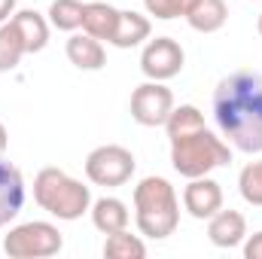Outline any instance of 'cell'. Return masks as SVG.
Listing matches in <instances>:
<instances>
[{
    "instance_id": "obj_9",
    "label": "cell",
    "mask_w": 262,
    "mask_h": 259,
    "mask_svg": "<svg viewBox=\"0 0 262 259\" xmlns=\"http://www.w3.org/2000/svg\"><path fill=\"white\" fill-rule=\"evenodd\" d=\"M183 207L192 220H210L223 207V186L210 174L192 177L183 189Z\"/></svg>"
},
{
    "instance_id": "obj_12",
    "label": "cell",
    "mask_w": 262,
    "mask_h": 259,
    "mask_svg": "<svg viewBox=\"0 0 262 259\" xmlns=\"http://www.w3.org/2000/svg\"><path fill=\"white\" fill-rule=\"evenodd\" d=\"M12 25L18 28V37L25 43V52L34 55V52H43L49 46V18L37 9H15L12 12Z\"/></svg>"
},
{
    "instance_id": "obj_20",
    "label": "cell",
    "mask_w": 262,
    "mask_h": 259,
    "mask_svg": "<svg viewBox=\"0 0 262 259\" xmlns=\"http://www.w3.org/2000/svg\"><path fill=\"white\" fill-rule=\"evenodd\" d=\"M104 256L107 259H143L146 256V244H143L137 235H131L128 229H122V232L107 235V241H104Z\"/></svg>"
},
{
    "instance_id": "obj_27",
    "label": "cell",
    "mask_w": 262,
    "mask_h": 259,
    "mask_svg": "<svg viewBox=\"0 0 262 259\" xmlns=\"http://www.w3.org/2000/svg\"><path fill=\"white\" fill-rule=\"evenodd\" d=\"M256 28H259V37H262V12H259V21H256Z\"/></svg>"
},
{
    "instance_id": "obj_15",
    "label": "cell",
    "mask_w": 262,
    "mask_h": 259,
    "mask_svg": "<svg viewBox=\"0 0 262 259\" xmlns=\"http://www.w3.org/2000/svg\"><path fill=\"white\" fill-rule=\"evenodd\" d=\"M116 21H119V9L104 3V0H89L85 9H82V31L92 34L95 40H113V31H116Z\"/></svg>"
},
{
    "instance_id": "obj_26",
    "label": "cell",
    "mask_w": 262,
    "mask_h": 259,
    "mask_svg": "<svg viewBox=\"0 0 262 259\" xmlns=\"http://www.w3.org/2000/svg\"><path fill=\"white\" fill-rule=\"evenodd\" d=\"M6 143H9V134H6V125L0 122V156L6 153Z\"/></svg>"
},
{
    "instance_id": "obj_22",
    "label": "cell",
    "mask_w": 262,
    "mask_h": 259,
    "mask_svg": "<svg viewBox=\"0 0 262 259\" xmlns=\"http://www.w3.org/2000/svg\"><path fill=\"white\" fill-rule=\"evenodd\" d=\"M238 192L247 204L262 207V159L256 162H247L238 174Z\"/></svg>"
},
{
    "instance_id": "obj_7",
    "label": "cell",
    "mask_w": 262,
    "mask_h": 259,
    "mask_svg": "<svg viewBox=\"0 0 262 259\" xmlns=\"http://www.w3.org/2000/svg\"><path fill=\"white\" fill-rule=\"evenodd\" d=\"M131 119L143 128H162L174 110V95L165 82L146 79L131 92Z\"/></svg>"
},
{
    "instance_id": "obj_3",
    "label": "cell",
    "mask_w": 262,
    "mask_h": 259,
    "mask_svg": "<svg viewBox=\"0 0 262 259\" xmlns=\"http://www.w3.org/2000/svg\"><path fill=\"white\" fill-rule=\"evenodd\" d=\"M229 162H232V146L207 125L186 131L180 137H171V165L186 180L204 177L216 168H226Z\"/></svg>"
},
{
    "instance_id": "obj_21",
    "label": "cell",
    "mask_w": 262,
    "mask_h": 259,
    "mask_svg": "<svg viewBox=\"0 0 262 259\" xmlns=\"http://www.w3.org/2000/svg\"><path fill=\"white\" fill-rule=\"evenodd\" d=\"M204 125V116H201V110H198L195 104H174V110H171V116H168V122L162 125V128L168 131V140L171 137H180V134H186V131H195Z\"/></svg>"
},
{
    "instance_id": "obj_2",
    "label": "cell",
    "mask_w": 262,
    "mask_h": 259,
    "mask_svg": "<svg viewBox=\"0 0 262 259\" xmlns=\"http://www.w3.org/2000/svg\"><path fill=\"white\" fill-rule=\"evenodd\" d=\"M134 223L143 238L165 241L180 226V198L165 177H143L134 186Z\"/></svg>"
},
{
    "instance_id": "obj_11",
    "label": "cell",
    "mask_w": 262,
    "mask_h": 259,
    "mask_svg": "<svg viewBox=\"0 0 262 259\" xmlns=\"http://www.w3.org/2000/svg\"><path fill=\"white\" fill-rule=\"evenodd\" d=\"M25 207V177L21 171L0 156V229L9 226Z\"/></svg>"
},
{
    "instance_id": "obj_1",
    "label": "cell",
    "mask_w": 262,
    "mask_h": 259,
    "mask_svg": "<svg viewBox=\"0 0 262 259\" xmlns=\"http://www.w3.org/2000/svg\"><path fill=\"white\" fill-rule=\"evenodd\" d=\"M213 122L238 153H262V73L232 70L213 89Z\"/></svg>"
},
{
    "instance_id": "obj_23",
    "label": "cell",
    "mask_w": 262,
    "mask_h": 259,
    "mask_svg": "<svg viewBox=\"0 0 262 259\" xmlns=\"http://www.w3.org/2000/svg\"><path fill=\"white\" fill-rule=\"evenodd\" d=\"M195 0H143L146 12L159 21H171V18H186V12L192 9Z\"/></svg>"
},
{
    "instance_id": "obj_24",
    "label": "cell",
    "mask_w": 262,
    "mask_h": 259,
    "mask_svg": "<svg viewBox=\"0 0 262 259\" xmlns=\"http://www.w3.org/2000/svg\"><path fill=\"white\" fill-rule=\"evenodd\" d=\"M241 250H244V259H262V232L247 235L244 244H241Z\"/></svg>"
},
{
    "instance_id": "obj_18",
    "label": "cell",
    "mask_w": 262,
    "mask_h": 259,
    "mask_svg": "<svg viewBox=\"0 0 262 259\" xmlns=\"http://www.w3.org/2000/svg\"><path fill=\"white\" fill-rule=\"evenodd\" d=\"M82 9H85L82 0H52L46 18H49V25H52L55 31L73 34V31L82 28Z\"/></svg>"
},
{
    "instance_id": "obj_19",
    "label": "cell",
    "mask_w": 262,
    "mask_h": 259,
    "mask_svg": "<svg viewBox=\"0 0 262 259\" xmlns=\"http://www.w3.org/2000/svg\"><path fill=\"white\" fill-rule=\"evenodd\" d=\"M25 55H28V52H25L21 37H18V28L12 25V18L3 21V25H0V73L15 70Z\"/></svg>"
},
{
    "instance_id": "obj_16",
    "label": "cell",
    "mask_w": 262,
    "mask_h": 259,
    "mask_svg": "<svg viewBox=\"0 0 262 259\" xmlns=\"http://www.w3.org/2000/svg\"><path fill=\"white\" fill-rule=\"evenodd\" d=\"M149 31H152V25H149L146 15H140L134 9H119V21H116L110 46H116V49H134L143 40H149Z\"/></svg>"
},
{
    "instance_id": "obj_8",
    "label": "cell",
    "mask_w": 262,
    "mask_h": 259,
    "mask_svg": "<svg viewBox=\"0 0 262 259\" xmlns=\"http://www.w3.org/2000/svg\"><path fill=\"white\" fill-rule=\"evenodd\" d=\"M183 64H186V52L174 37H156L140 52V70L146 79L168 82L183 70Z\"/></svg>"
},
{
    "instance_id": "obj_25",
    "label": "cell",
    "mask_w": 262,
    "mask_h": 259,
    "mask_svg": "<svg viewBox=\"0 0 262 259\" xmlns=\"http://www.w3.org/2000/svg\"><path fill=\"white\" fill-rule=\"evenodd\" d=\"M12 12H15V0H0V25H3V21H9V18H12Z\"/></svg>"
},
{
    "instance_id": "obj_10",
    "label": "cell",
    "mask_w": 262,
    "mask_h": 259,
    "mask_svg": "<svg viewBox=\"0 0 262 259\" xmlns=\"http://www.w3.org/2000/svg\"><path fill=\"white\" fill-rule=\"evenodd\" d=\"M207 238L213 247L220 250H235L244 244L247 238V220L241 210H216L210 220H207Z\"/></svg>"
},
{
    "instance_id": "obj_6",
    "label": "cell",
    "mask_w": 262,
    "mask_h": 259,
    "mask_svg": "<svg viewBox=\"0 0 262 259\" xmlns=\"http://www.w3.org/2000/svg\"><path fill=\"white\" fill-rule=\"evenodd\" d=\"M134 153L119 146V143H104V146H95L89 156H85V177L89 183L95 186H104V189H116V186H125L131 177H134Z\"/></svg>"
},
{
    "instance_id": "obj_13",
    "label": "cell",
    "mask_w": 262,
    "mask_h": 259,
    "mask_svg": "<svg viewBox=\"0 0 262 259\" xmlns=\"http://www.w3.org/2000/svg\"><path fill=\"white\" fill-rule=\"evenodd\" d=\"M67 61L76 67V70H101V67L107 64V49H104V43L101 40H95L92 34H70L67 37Z\"/></svg>"
},
{
    "instance_id": "obj_17",
    "label": "cell",
    "mask_w": 262,
    "mask_h": 259,
    "mask_svg": "<svg viewBox=\"0 0 262 259\" xmlns=\"http://www.w3.org/2000/svg\"><path fill=\"white\" fill-rule=\"evenodd\" d=\"M186 21L198 34H216L229 21V6L226 0H195L192 9L186 12Z\"/></svg>"
},
{
    "instance_id": "obj_14",
    "label": "cell",
    "mask_w": 262,
    "mask_h": 259,
    "mask_svg": "<svg viewBox=\"0 0 262 259\" xmlns=\"http://www.w3.org/2000/svg\"><path fill=\"white\" fill-rule=\"evenodd\" d=\"M89 213H92V226H95L101 235L122 232V229H128V223H131L128 204H125L122 198H116V195H104V198L92 201Z\"/></svg>"
},
{
    "instance_id": "obj_5",
    "label": "cell",
    "mask_w": 262,
    "mask_h": 259,
    "mask_svg": "<svg viewBox=\"0 0 262 259\" xmlns=\"http://www.w3.org/2000/svg\"><path fill=\"white\" fill-rule=\"evenodd\" d=\"M64 238L58 226L46 220H31L21 226H12L9 235L3 238V253L9 259H49L61 253Z\"/></svg>"
},
{
    "instance_id": "obj_4",
    "label": "cell",
    "mask_w": 262,
    "mask_h": 259,
    "mask_svg": "<svg viewBox=\"0 0 262 259\" xmlns=\"http://www.w3.org/2000/svg\"><path fill=\"white\" fill-rule=\"evenodd\" d=\"M34 201L46 213H52L55 220L73 223L82 213H89L92 189L82 180H76L67 171H61V168H43L34 177Z\"/></svg>"
}]
</instances>
